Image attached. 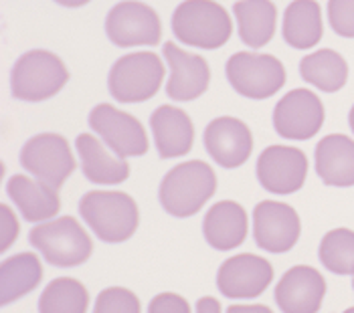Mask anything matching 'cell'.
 Segmentation results:
<instances>
[{"label": "cell", "mask_w": 354, "mask_h": 313, "mask_svg": "<svg viewBox=\"0 0 354 313\" xmlns=\"http://www.w3.org/2000/svg\"><path fill=\"white\" fill-rule=\"evenodd\" d=\"M328 19L336 35L354 39V0H330Z\"/></svg>", "instance_id": "cell-30"}, {"label": "cell", "mask_w": 354, "mask_h": 313, "mask_svg": "<svg viewBox=\"0 0 354 313\" xmlns=\"http://www.w3.org/2000/svg\"><path fill=\"white\" fill-rule=\"evenodd\" d=\"M93 313H142L136 293L124 287H109L97 295Z\"/></svg>", "instance_id": "cell-29"}, {"label": "cell", "mask_w": 354, "mask_h": 313, "mask_svg": "<svg viewBox=\"0 0 354 313\" xmlns=\"http://www.w3.org/2000/svg\"><path fill=\"white\" fill-rule=\"evenodd\" d=\"M6 190L28 222L49 220L61 209V198L57 188L37 178H28L25 174L12 176L6 184Z\"/></svg>", "instance_id": "cell-20"}, {"label": "cell", "mask_w": 354, "mask_h": 313, "mask_svg": "<svg viewBox=\"0 0 354 313\" xmlns=\"http://www.w3.org/2000/svg\"><path fill=\"white\" fill-rule=\"evenodd\" d=\"M162 53L170 65V79L166 83V95L170 99L192 102L209 89L211 69L201 55L185 51L172 41L164 43Z\"/></svg>", "instance_id": "cell-15"}, {"label": "cell", "mask_w": 354, "mask_h": 313, "mask_svg": "<svg viewBox=\"0 0 354 313\" xmlns=\"http://www.w3.org/2000/svg\"><path fill=\"white\" fill-rule=\"evenodd\" d=\"M353 287H354V279H353Z\"/></svg>", "instance_id": "cell-38"}, {"label": "cell", "mask_w": 354, "mask_h": 313, "mask_svg": "<svg viewBox=\"0 0 354 313\" xmlns=\"http://www.w3.org/2000/svg\"><path fill=\"white\" fill-rule=\"evenodd\" d=\"M164 75V63L156 53H130L113 63L108 77L109 93L122 104H142L158 93Z\"/></svg>", "instance_id": "cell-5"}, {"label": "cell", "mask_w": 354, "mask_h": 313, "mask_svg": "<svg viewBox=\"0 0 354 313\" xmlns=\"http://www.w3.org/2000/svg\"><path fill=\"white\" fill-rule=\"evenodd\" d=\"M273 267L263 257L243 253L218 267L217 287L229 299H251L272 285Z\"/></svg>", "instance_id": "cell-13"}, {"label": "cell", "mask_w": 354, "mask_h": 313, "mask_svg": "<svg viewBox=\"0 0 354 313\" xmlns=\"http://www.w3.org/2000/svg\"><path fill=\"white\" fill-rule=\"evenodd\" d=\"M28 240L39 249L45 261L55 267H77L93 253V243L73 216H61L49 222L37 225Z\"/></svg>", "instance_id": "cell-6"}, {"label": "cell", "mask_w": 354, "mask_h": 313, "mask_svg": "<svg viewBox=\"0 0 354 313\" xmlns=\"http://www.w3.org/2000/svg\"><path fill=\"white\" fill-rule=\"evenodd\" d=\"M21 166L37 180L59 190L77 168V162L63 135L39 133L23 146Z\"/></svg>", "instance_id": "cell-8"}, {"label": "cell", "mask_w": 354, "mask_h": 313, "mask_svg": "<svg viewBox=\"0 0 354 313\" xmlns=\"http://www.w3.org/2000/svg\"><path fill=\"white\" fill-rule=\"evenodd\" d=\"M326 295V281L310 265L292 267L275 287V303L283 313H318Z\"/></svg>", "instance_id": "cell-16"}, {"label": "cell", "mask_w": 354, "mask_h": 313, "mask_svg": "<svg viewBox=\"0 0 354 313\" xmlns=\"http://www.w3.org/2000/svg\"><path fill=\"white\" fill-rule=\"evenodd\" d=\"M217 190V176L203 160H191L174 166L160 184L162 209L178 218L192 216Z\"/></svg>", "instance_id": "cell-2"}, {"label": "cell", "mask_w": 354, "mask_h": 313, "mask_svg": "<svg viewBox=\"0 0 354 313\" xmlns=\"http://www.w3.org/2000/svg\"><path fill=\"white\" fill-rule=\"evenodd\" d=\"M77 154L82 158V170L85 178L93 184H122L130 176V166L126 160L111 156L106 144L91 133L77 135Z\"/></svg>", "instance_id": "cell-22"}, {"label": "cell", "mask_w": 354, "mask_h": 313, "mask_svg": "<svg viewBox=\"0 0 354 313\" xmlns=\"http://www.w3.org/2000/svg\"><path fill=\"white\" fill-rule=\"evenodd\" d=\"M80 214L104 243H124L140 222L136 200L118 190H91L80 200Z\"/></svg>", "instance_id": "cell-1"}, {"label": "cell", "mask_w": 354, "mask_h": 313, "mask_svg": "<svg viewBox=\"0 0 354 313\" xmlns=\"http://www.w3.org/2000/svg\"><path fill=\"white\" fill-rule=\"evenodd\" d=\"M225 71L233 89L249 99H268L286 83V69L273 55L235 53L227 61Z\"/></svg>", "instance_id": "cell-7"}, {"label": "cell", "mask_w": 354, "mask_h": 313, "mask_svg": "<svg viewBox=\"0 0 354 313\" xmlns=\"http://www.w3.org/2000/svg\"><path fill=\"white\" fill-rule=\"evenodd\" d=\"M324 35L322 8L316 0H294L283 12V39L294 49H310Z\"/></svg>", "instance_id": "cell-24"}, {"label": "cell", "mask_w": 354, "mask_h": 313, "mask_svg": "<svg viewBox=\"0 0 354 313\" xmlns=\"http://www.w3.org/2000/svg\"><path fill=\"white\" fill-rule=\"evenodd\" d=\"M69 81L65 63L51 51L35 49L19 57L10 71L12 97L23 102H45L57 95Z\"/></svg>", "instance_id": "cell-4"}, {"label": "cell", "mask_w": 354, "mask_h": 313, "mask_svg": "<svg viewBox=\"0 0 354 313\" xmlns=\"http://www.w3.org/2000/svg\"><path fill=\"white\" fill-rule=\"evenodd\" d=\"M239 39L251 49L266 47L275 35L277 8L272 0H239L233 6Z\"/></svg>", "instance_id": "cell-23"}, {"label": "cell", "mask_w": 354, "mask_h": 313, "mask_svg": "<svg viewBox=\"0 0 354 313\" xmlns=\"http://www.w3.org/2000/svg\"><path fill=\"white\" fill-rule=\"evenodd\" d=\"M43 279V265L37 255L21 253L2 261L0 267V301L10 305L30 293Z\"/></svg>", "instance_id": "cell-25"}, {"label": "cell", "mask_w": 354, "mask_h": 313, "mask_svg": "<svg viewBox=\"0 0 354 313\" xmlns=\"http://www.w3.org/2000/svg\"><path fill=\"white\" fill-rule=\"evenodd\" d=\"M324 117V105L316 93L294 89L275 105L273 128L286 140H310L320 131Z\"/></svg>", "instance_id": "cell-11"}, {"label": "cell", "mask_w": 354, "mask_h": 313, "mask_svg": "<svg viewBox=\"0 0 354 313\" xmlns=\"http://www.w3.org/2000/svg\"><path fill=\"white\" fill-rule=\"evenodd\" d=\"M55 2L61 4V6H67V8H77V6H83V4H87L91 0H55Z\"/></svg>", "instance_id": "cell-35"}, {"label": "cell", "mask_w": 354, "mask_h": 313, "mask_svg": "<svg viewBox=\"0 0 354 313\" xmlns=\"http://www.w3.org/2000/svg\"><path fill=\"white\" fill-rule=\"evenodd\" d=\"M300 75L304 81L318 87L324 93H336L346 85L348 65L340 53L332 49H320L301 59Z\"/></svg>", "instance_id": "cell-26"}, {"label": "cell", "mask_w": 354, "mask_h": 313, "mask_svg": "<svg viewBox=\"0 0 354 313\" xmlns=\"http://www.w3.org/2000/svg\"><path fill=\"white\" fill-rule=\"evenodd\" d=\"M172 32L183 45L213 51L231 39L233 23L215 0H185L172 15Z\"/></svg>", "instance_id": "cell-3"}, {"label": "cell", "mask_w": 354, "mask_h": 313, "mask_svg": "<svg viewBox=\"0 0 354 313\" xmlns=\"http://www.w3.org/2000/svg\"><path fill=\"white\" fill-rule=\"evenodd\" d=\"M205 150L218 166L237 168L253 152V135L241 120L217 117L205 130Z\"/></svg>", "instance_id": "cell-17"}, {"label": "cell", "mask_w": 354, "mask_h": 313, "mask_svg": "<svg viewBox=\"0 0 354 313\" xmlns=\"http://www.w3.org/2000/svg\"><path fill=\"white\" fill-rule=\"evenodd\" d=\"M156 150L164 160L187 156L194 142V126L185 109L174 105H160L150 115Z\"/></svg>", "instance_id": "cell-18"}, {"label": "cell", "mask_w": 354, "mask_h": 313, "mask_svg": "<svg viewBox=\"0 0 354 313\" xmlns=\"http://www.w3.org/2000/svg\"><path fill=\"white\" fill-rule=\"evenodd\" d=\"M89 293L77 279L59 277L51 281L39 299V313H85Z\"/></svg>", "instance_id": "cell-27"}, {"label": "cell", "mask_w": 354, "mask_h": 313, "mask_svg": "<svg viewBox=\"0 0 354 313\" xmlns=\"http://www.w3.org/2000/svg\"><path fill=\"white\" fill-rule=\"evenodd\" d=\"M196 313H221V303L215 297H201L196 303Z\"/></svg>", "instance_id": "cell-33"}, {"label": "cell", "mask_w": 354, "mask_h": 313, "mask_svg": "<svg viewBox=\"0 0 354 313\" xmlns=\"http://www.w3.org/2000/svg\"><path fill=\"white\" fill-rule=\"evenodd\" d=\"M316 172L328 186H354V140L330 133L316 146Z\"/></svg>", "instance_id": "cell-19"}, {"label": "cell", "mask_w": 354, "mask_h": 313, "mask_svg": "<svg viewBox=\"0 0 354 313\" xmlns=\"http://www.w3.org/2000/svg\"><path fill=\"white\" fill-rule=\"evenodd\" d=\"M308 174V158L300 148L270 146L257 160L259 184L273 194L298 192Z\"/></svg>", "instance_id": "cell-14"}, {"label": "cell", "mask_w": 354, "mask_h": 313, "mask_svg": "<svg viewBox=\"0 0 354 313\" xmlns=\"http://www.w3.org/2000/svg\"><path fill=\"white\" fill-rule=\"evenodd\" d=\"M344 313H354V307H351V310H346V312Z\"/></svg>", "instance_id": "cell-37"}, {"label": "cell", "mask_w": 354, "mask_h": 313, "mask_svg": "<svg viewBox=\"0 0 354 313\" xmlns=\"http://www.w3.org/2000/svg\"><path fill=\"white\" fill-rule=\"evenodd\" d=\"M89 128L122 160L148 152V135L144 126L134 115L115 109L113 105H95L89 113Z\"/></svg>", "instance_id": "cell-10"}, {"label": "cell", "mask_w": 354, "mask_h": 313, "mask_svg": "<svg viewBox=\"0 0 354 313\" xmlns=\"http://www.w3.org/2000/svg\"><path fill=\"white\" fill-rule=\"evenodd\" d=\"M106 32L115 47H154L162 37L158 12L138 0H124L108 12Z\"/></svg>", "instance_id": "cell-9"}, {"label": "cell", "mask_w": 354, "mask_h": 313, "mask_svg": "<svg viewBox=\"0 0 354 313\" xmlns=\"http://www.w3.org/2000/svg\"><path fill=\"white\" fill-rule=\"evenodd\" d=\"M0 216H2V245H0V249L6 251L19 236V220H17L15 212L6 205H0Z\"/></svg>", "instance_id": "cell-32"}, {"label": "cell", "mask_w": 354, "mask_h": 313, "mask_svg": "<svg viewBox=\"0 0 354 313\" xmlns=\"http://www.w3.org/2000/svg\"><path fill=\"white\" fill-rule=\"evenodd\" d=\"M300 233V216L290 205L263 200L253 210L255 245L268 253L290 251L298 243Z\"/></svg>", "instance_id": "cell-12"}, {"label": "cell", "mask_w": 354, "mask_h": 313, "mask_svg": "<svg viewBox=\"0 0 354 313\" xmlns=\"http://www.w3.org/2000/svg\"><path fill=\"white\" fill-rule=\"evenodd\" d=\"M148 313H191V305L176 293H160L150 301Z\"/></svg>", "instance_id": "cell-31"}, {"label": "cell", "mask_w": 354, "mask_h": 313, "mask_svg": "<svg viewBox=\"0 0 354 313\" xmlns=\"http://www.w3.org/2000/svg\"><path fill=\"white\" fill-rule=\"evenodd\" d=\"M227 313H273L268 305H231Z\"/></svg>", "instance_id": "cell-34"}, {"label": "cell", "mask_w": 354, "mask_h": 313, "mask_svg": "<svg viewBox=\"0 0 354 313\" xmlns=\"http://www.w3.org/2000/svg\"><path fill=\"white\" fill-rule=\"evenodd\" d=\"M348 124H351V130L354 131V105L353 109H351V113H348Z\"/></svg>", "instance_id": "cell-36"}, {"label": "cell", "mask_w": 354, "mask_h": 313, "mask_svg": "<svg viewBox=\"0 0 354 313\" xmlns=\"http://www.w3.org/2000/svg\"><path fill=\"white\" fill-rule=\"evenodd\" d=\"M320 261L334 275H354V231L334 229L320 243Z\"/></svg>", "instance_id": "cell-28"}, {"label": "cell", "mask_w": 354, "mask_h": 313, "mask_svg": "<svg viewBox=\"0 0 354 313\" xmlns=\"http://www.w3.org/2000/svg\"><path fill=\"white\" fill-rule=\"evenodd\" d=\"M207 243L217 251L237 249L247 236V212L233 200H221L207 212L203 220Z\"/></svg>", "instance_id": "cell-21"}]
</instances>
